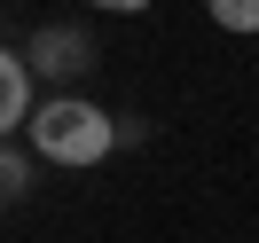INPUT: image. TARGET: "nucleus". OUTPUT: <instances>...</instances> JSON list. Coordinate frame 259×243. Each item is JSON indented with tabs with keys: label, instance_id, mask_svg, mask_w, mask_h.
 <instances>
[{
	"label": "nucleus",
	"instance_id": "obj_1",
	"mask_svg": "<svg viewBox=\"0 0 259 243\" xmlns=\"http://www.w3.org/2000/svg\"><path fill=\"white\" fill-rule=\"evenodd\" d=\"M24 133H32V149H39L48 165H63V173H87V165H102V157L118 149L110 110L87 102V94H48V102H32Z\"/></svg>",
	"mask_w": 259,
	"mask_h": 243
},
{
	"label": "nucleus",
	"instance_id": "obj_2",
	"mask_svg": "<svg viewBox=\"0 0 259 243\" xmlns=\"http://www.w3.org/2000/svg\"><path fill=\"white\" fill-rule=\"evenodd\" d=\"M24 71H39V79H79V71H95V39L71 32V24H48V32L32 39V55H24Z\"/></svg>",
	"mask_w": 259,
	"mask_h": 243
},
{
	"label": "nucleus",
	"instance_id": "obj_3",
	"mask_svg": "<svg viewBox=\"0 0 259 243\" xmlns=\"http://www.w3.org/2000/svg\"><path fill=\"white\" fill-rule=\"evenodd\" d=\"M32 118V71H24V55L16 47H0V141Z\"/></svg>",
	"mask_w": 259,
	"mask_h": 243
},
{
	"label": "nucleus",
	"instance_id": "obj_4",
	"mask_svg": "<svg viewBox=\"0 0 259 243\" xmlns=\"http://www.w3.org/2000/svg\"><path fill=\"white\" fill-rule=\"evenodd\" d=\"M204 16L220 32H259V0H204Z\"/></svg>",
	"mask_w": 259,
	"mask_h": 243
},
{
	"label": "nucleus",
	"instance_id": "obj_5",
	"mask_svg": "<svg viewBox=\"0 0 259 243\" xmlns=\"http://www.w3.org/2000/svg\"><path fill=\"white\" fill-rule=\"evenodd\" d=\"M24 188H32V165H24V157H16V149L0 141V212L16 204V196H24Z\"/></svg>",
	"mask_w": 259,
	"mask_h": 243
},
{
	"label": "nucleus",
	"instance_id": "obj_6",
	"mask_svg": "<svg viewBox=\"0 0 259 243\" xmlns=\"http://www.w3.org/2000/svg\"><path fill=\"white\" fill-rule=\"evenodd\" d=\"M87 8H110V16H142L149 0H87Z\"/></svg>",
	"mask_w": 259,
	"mask_h": 243
}]
</instances>
